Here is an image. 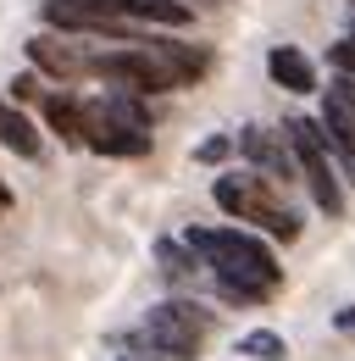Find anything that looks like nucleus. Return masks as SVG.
Returning <instances> with one entry per match:
<instances>
[{
    "instance_id": "f257e3e1",
    "label": "nucleus",
    "mask_w": 355,
    "mask_h": 361,
    "mask_svg": "<svg viewBox=\"0 0 355 361\" xmlns=\"http://www.w3.org/2000/svg\"><path fill=\"white\" fill-rule=\"evenodd\" d=\"M183 245L211 267L222 300H244V306H266L283 289V267L256 233L244 228H189Z\"/></svg>"
},
{
    "instance_id": "f03ea898",
    "label": "nucleus",
    "mask_w": 355,
    "mask_h": 361,
    "mask_svg": "<svg viewBox=\"0 0 355 361\" xmlns=\"http://www.w3.org/2000/svg\"><path fill=\"white\" fill-rule=\"evenodd\" d=\"M211 334H217V312H206L200 300H161L144 312V322L123 345L139 361H194Z\"/></svg>"
},
{
    "instance_id": "7ed1b4c3",
    "label": "nucleus",
    "mask_w": 355,
    "mask_h": 361,
    "mask_svg": "<svg viewBox=\"0 0 355 361\" xmlns=\"http://www.w3.org/2000/svg\"><path fill=\"white\" fill-rule=\"evenodd\" d=\"M211 200H217L233 223H256L261 233L283 239V245L300 239V217L283 206V195H278L272 178H261V173H244V178H239V173H222V178L211 183Z\"/></svg>"
},
{
    "instance_id": "20e7f679",
    "label": "nucleus",
    "mask_w": 355,
    "mask_h": 361,
    "mask_svg": "<svg viewBox=\"0 0 355 361\" xmlns=\"http://www.w3.org/2000/svg\"><path fill=\"white\" fill-rule=\"evenodd\" d=\"M283 139H289L294 173L306 178L311 200H316L328 217H344V183L333 173V145H328V134H322L311 117H289V123H283Z\"/></svg>"
},
{
    "instance_id": "39448f33",
    "label": "nucleus",
    "mask_w": 355,
    "mask_h": 361,
    "mask_svg": "<svg viewBox=\"0 0 355 361\" xmlns=\"http://www.w3.org/2000/svg\"><path fill=\"white\" fill-rule=\"evenodd\" d=\"M84 73L106 78V84H117V90H133V94H173V90H189L173 67H167V61H161L150 45H139V39H128L123 50L84 56Z\"/></svg>"
},
{
    "instance_id": "423d86ee",
    "label": "nucleus",
    "mask_w": 355,
    "mask_h": 361,
    "mask_svg": "<svg viewBox=\"0 0 355 361\" xmlns=\"http://www.w3.org/2000/svg\"><path fill=\"white\" fill-rule=\"evenodd\" d=\"M233 150H239L261 178H283V183L300 178V173H294V156H289V139L272 134V128H256V123L239 128V134H233Z\"/></svg>"
},
{
    "instance_id": "0eeeda50",
    "label": "nucleus",
    "mask_w": 355,
    "mask_h": 361,
    "mask_svg": "<svg viewBox=\"0 0 355 361\" xmlns=\"http://www.w3.org/2000/svg\"><path fill=\"white\" fill-rule=\"evenodd\" d=\"M84 145H89V150H100V156H123V161H133V156H150V134H144V128L106 123V117H94L89 106H84Z\"/></svg>"
},
{
    "instance_id": "6e6552de",
    "label": "nucleus",
    "mask_w": 355,
    "mask_h": 361,
    "mask_svg": "<svg viewBox=\"0 0 355 361\" xmlns=\"http://www.w3.org/2000/svg\"><path fill=\"white\" fill-rule=\"evenodd\" d=\"M28 61L39 67L44 78H56V84L84 78V50L67 45V39H56V34H34V39H28Z\"/></svg>"
},
{
    "instance_id": "1a4fd4ad",
    "label": "nucleus",
    "mask_w": 355,
    "mask_h": 361,
    "mask_svg": "<svg viewBox=\"0 0 355 361\" xmlns=\"http://www.w3.org/2000/svg\"><path fill=\"white\" fill-rule=\"evenodd\" d=\"M266 73L289 94H316V67H311V56L300 45H272L266 50Z\"/></svg>"
},
{
    "instance_id": "9d476101",
    "label": "nucleus",
    "mask_w": 355,
    "mask_h": 361,
    "mask_svg": "<svg viewBox=\"0 0 355 361\" xmlns=\"http://www.w3.org/2000/svg\"><path fill=\"white\" fill-rule=\"evenodd\" d=\"M89 111L106 117V123H123V128H144L150 134V106H144V94H133V90H111L106 100H94Z\"/></svg>"
},
{
    "instance_id": "9b49d317",
    "label": "nucleus",
    "mask_w": 355,
    "mask_h": 361,
    "mask_svg": "<svg viewBox=\"0 0 355 361\" xmlns=\"http://www.w3.org/2000/svg\"><path fill=\"white\" fill-rule=\"evenodd\" d=\"M0 145H6V150H17L23 161H34V156L44 150L39 128H34V123H28L17 106H6V100H0Z\"/></svg>"
},
{
    "instance_id": "f8f14e48",
    "label": "nucleus",
    "mask_w": 355,
    "mask_h": 361,
    "mask_svg": "<svg viewBox=\"0 0 355 361\" xmlns=\"http://www.w3.org/2000/svg\"><path fill=\"white\" fill-rule=\"evenodd\" d=\"M44 123L67 139V145H84V100H73V94H44Z\"/></svg>"
},
{
    "instance_id": "ddd939ff",
    "label": "nucleus",
    "mask_w": 355,
    "mask_h": 361,
    "mask_svg": "<svg viewBox=\"0 0 355 361\" xmlns=\"http://www.w3.org/2000/svg\"><path fill=\"white\" fill-rule=\"evenodd\" d=\"M322 134H328V145L339 150V156H350L355 161V111L344 106V100H333L328 94V106H322V123H316Z\"/></svg>"
},
{
    "instance_id": "4468645a",
    "label": "nucleus",
    "mask_w": 355,
    "mask_h": 361,
    "mask_svg": "<svg viewBox=\"0 0 355 361\" xmlns=\"http://www.w3.org/2000/svg\"><path fill=\"white\" fill-rule=\"evenodd\" d=\"M123 17L161 23V28H183V23H189V6H183V0H123Z\"/></svg>"
},
{
    "instance_id": "2eb2a0df",
    "label": "nucleus",
    "mask_w": 355,
    "mask_h": 361,
    "mask_svg": "<svg viewBox=\"0 0 355 361\" xmlns=\"http://www.w3.org/2000/svg\"><path fill=\"white\" fill-rule=\"evenodd\" d=\"M156 262H161V278H167V283H194V250H189V245H173V239H161V245H156Z\"/></svg>"
},
{
    "instance_id": "dca6fc26",
    "label": "nucleus",
    "mask_w": 355,
    "mask_h": 361,
    "mask_svg": "<svg viewBox=\"0 0 355 361\" xmlns=\"http://www.w3.org/2000/svg\"><path fill=\"white\" fill-rule=\"evenodd\" d=\"M239 356H250V361H283V356H289V339L272 334V328H250V334H239Z\"/></svg>"
},
{
    "instance_id": "f3484780",
    "label": "nucleus",
    "mask_w": 355,
    "mask_h": 361,
    "mask_svg": "<svg viewBox=\"0 0 355 361\" xmlns=\"http://www.w3.org/2000/svg\"><path fill=\"white\" fill-rule=\"evenodd\" d=\"M228 156H233V134H211V139L194 145V161H200V167H222Z\"/></svg>"
},
{
    "instance_id": "a211bd4d",
    "label": "nucleus",
    "mask_w": 355,
    "mask_h": 361,
    "mask_svg": "<svg viewBox=\"0 0 355 361\" xmlns=\"http://www.w3.org/2000/svg\"><path fill=\"white\" fill-rule=\"evenodd\" d=\"M11 90H17V100H39V78H34V73H23V78H11Z\"/></svg>"
},
{
    "instance_id": "6ab92c4d",
    "label": "nucleus",
    "mask_w": 355,
    "mask_h": 361,
    "mask_svg": "<svg viewBox=\"0 0 355 361\" xmlns=\"http://www.w3.org/2000/svg\"><path fill=\"white\" fill-rule=\"evenodd\" d=\"M333 334L355 339V306H339V312H333Z\"/></svg>"
},
{
    "instance_id": "aec40b11",
    "label": "nucleus",
    "mask_w": 355,
    "mask_h": 361,
    "mask_svg": "<svg viewBox=\"0 0 355 361\" xmlns=\"http://www.w3.org/2000/svg\"><path fill=\"white\" fill-rule=\"evenodd\" d=\"M333 67H339V73H350V78H355V50H350V45H333Z\"/></svg>"
},
{
    "instance_id": "412c9836",
    "label": "nucleus",
    "mask_w": 355,
    "mask_h": 361,
    "mask_svg": "<svg viewBox=\"0 0 355 361\" xmlns=\"http://www.w3.org/2000/svg\"><path fill=\"white\" fill-rule=\"evenodd\" d=\"M333 100H344V106H350V111H355V78H350V73H344V78L333 84Z\"/></svg>"
},
{
    "instance_id": "4be33fe9",
    "label": "nucleus",
    "mask_w": 355,
    "mask_h": 361,
    "mask_svg": "<svg viewBox=\"0 0 355 361\" xmlns=\"http://www.w3.org/2000/svg\"><path fill=\"white\" fill-rule=\"evenodd\" d=\"M6 212H11V189L0 183V217H6Z\"/></svg>"
},
{
    "instance_id": "5701e85b",
    "label": "nucleus",
    "mask_w": 355,
    "mask_h": 361,
    "mask_svg": "<svg viewBox=\"0 0 355 361\" xmlns=\"http://www.w3.org/2000/svg\"><path fill=\"white\" fill-rule=\"evenodd\" d=\"M344 45H350V50H355V23H350V39H344Z\"/></svg>"
}]
</instances>
